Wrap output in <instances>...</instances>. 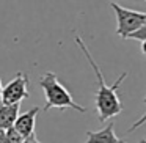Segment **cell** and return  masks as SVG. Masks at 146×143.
Instances as JSON below:
<instances>
[{
    "mask_svg": "<svg viewBox=\"0 0 146 143\" xmlns=\"http://www.w3.org/2000/svg\"><path fill=\"white\" fill-rule=\"evenodd\" d=\"M2 93H3V85H2V80H0V104H2Z\"/></svg>",
    "mask_w": 146,
    "mask_h": 143,
    "instance_id": "14",
    "label": "cell"
},
{
    "mask_svg": "<svg viewBox=\"0 0 146 143\" xmlns=\"http://www.w3.org/2000/svg\"><path fill=\"white\" fill-rule=\"evenodd\" d=\"M115 14H116V33L123 39H127L132 33H135L137 30H140L143 25H146V13L141 11H133L129 8H124L118 3H111Z\"/></svg>",
    "mask_w": 146,
    "mask_h": 143,
    "instance_id": "3",
    "label": "cell"
},
{
    "mask_svg": "<svg viewBox=\"0 0 146 143\" xmlns=\"http://www.w3.org/2000/svg\"><path fill=\"white\" fill-rule=\"evenodd\" d=\"M19 115H21L19 104H13V105L0 104V127L5 130L13 129L17 118H19Z\"/></svg>",
    "mask_w": 146,
    "mask_h": 143,
    "instance_id": "7",
    "label": "cell"
},
{
    "mask_svg": "<svg viewBox=\"0 0 146 143\" xmlns=\"http://www.w3.org/2000/svg\"><path fill=\"white\" fill-rule=\"evenodd\" d=\"M39 85H41L42 91L46 96V105L44 112L50 110V108H58V110H64V108H72L76 112L85 113L86 108L79 105L71 93L63 86V83L58 80V77L54 72H46L39 79Z\"/></svg>",
    "mask_w": 146,
    "mask_h": 143,
    "instance_id": "2",
    "label": "cell"
},
{
    "mask_svg": "<svg viewBox=\"0 0 146 143\" xmlns=\"http://www.w3.org/2000/svg\"><path fill=\"white\" fill-rule=\"evenodd\" d=\"M5 137H7V130L0 127V143H3V142H5Z\"/></svg>",
    "mask_w": 146,
    "mask_h": 143,
    "instance_id": "12",
    "label": "cell"
},
{
    "mask_svg": "<svg viewBox=\"0 0 146 143\" xmlns=\"http://www.w3.org/2000/svg\"><path fill=\"white\" fill-rule=\"evenodd\" d=\"M145 123H146V113H145V115H143V116H140V118H138V120H137V121H135V123H133V124H132V126H130V127H129V129H127V132H126V134H130V132H132V130H135V129H138V127H140V126H141V124H145Z\"/></svg>",
    "mask_w": 146,
    "mask_h": 143,
    "instance_id": "10",
    "label": "cell"
},
{
    "mask_svg": "<svg viewBox=\"0 0 146 143\" xmlns=\"http://www.w3.org/2000/svg\"><path fill=\"white\" fill-rule=\"evenodd\" d=\"M29 96H30V93H29V76H27L25 72H17L16 77L3 86L2 104H5V105L19 104L21 101L27 99Z\"/></svg>",
    "mask_w": 146,
    "mask_h": 143,
    "instance_id": "4",
    "label": "cell"
},
{
    "mask_svg": "<svg viewBox=\"0 0 146 143\" xmlns=\"http://www.w3.org/2000/svg\"><path fill=\"white\" fill-rule=\"evenodd\" d=\"M129 38H133V39H138V41H146V25H143L140 30H137L135 33H132V35L129 36Z\"/></svg>",
    "mask_w": 146,
    "mask_h": 143,
    "instance_id": "9",
    "label": "cell"
},
{
    "mask_svg": "<svg viewBox=\"0 0 146 143\" xmlns=\"http://www.w3.org/2000/svg\"><path fill=\"white\" fill-rule=\"evenodd\" d=\"M24 142H25V138H24V137L21 135L14 127L7 130V137H5L3 143H24Z\"/></svg>",
    "mask_w": 146,
    "mask_h": 143,
    "instance_id": "8",
    "label": "cell"
},
{
    "mask_svg": "<svg viewBox=\"0 0 146 143\" xmlns=\"http://www.w3.org/2000/svg\"><path fill=\"white\" fill-rule=\"evenodd\" d=\"M76 43H77V46H79V49L83 52L85 58L88 60L90 66L93 68V72H94L96 80H98V83H99V88H98L96 96H94V102H96V112H98L99 121L104 123V121L108 120V118L119 115L121 112H123V108H124L123 104H121V99L118 98L116 91H118V88H119V85L124 82V79L127 77V71H124V72L118 77L116 82H115L113 85H107V83H105V79H104V74H102L101 68H99V65L94 61L91 52L88 51L86 44L82 41L80 36H76Z\"/></svg>",
    "mask_w": 146,
    "mask_h": 143,
    "instance_id": "1",
    "label": "cell"
},
{
    "mask_svg": "<svg viewBox=\"0 0 146 143\" xmlns=\"http://www.w3.org/2000/svg\"><path fill=\"white\" fill-rule=\"evenodd\" d=\"M38 113H39V107L30 108L25 113H21L17 121H16V124H14V129L25 140L35 135V121H36V115Z\"/></svg>",
    "mask_w": 146,
    "mask_h": 143,
    "instance_id": "5",
    "label": "cell"
},
{
    "mask_svg": "<svg viewBox=\"0 0 146 143\" xmlns=\"http://www.w3.org/2000/svg\"><path fill=\"white\" fill-rule=\"evenodd\" d=\"M143 102H145V104H146V98H145V99H143Z\"/></svg>",
    "mask_w": 146,
    "mask_h": 143,
    "instance_id": "16",
    "label": "cell"
},
{
    "mask_svg": "<svg viewBox=\"0 0 146 143\" xmlns=\"http://www.w3.org/2000/svg\"><path fill=\"white\" fill-rule=\"evenodd\" d=\"M115 123H110L107 127L101 130H86V142L85 143H126L119 137L115 135Z\"/></svg>",
    "mask_w": 146,
    "mask_h": 143,
    "instance_id": "6",
    "label": "cell"
},
{
    "mask_svg": "<svg viewBox=\"0 0 146 143\" xmlns=\"http://www.w3.org/2000/svg\"><path fill=\"white\" fill-rule=\"evenodd\" d=\"M140 49H141V52L146 55V41H143V43H141V46H140Z\"/></svg>",
    "mask_w": 146,
    "mask_h": 143,
    "instance_id": "13",
    "label": "cell"
},
{
    "mask_svg": "<svg viewBox=\"0 0 146 143\" xmlns=\"http://www.w3.org/2000/svg\"><path fill=\"white\" fill-rule=\"evenodd\" d=\"M140 143H146V138H143V140H141V142H140Z\"/></svg>",
    "mask_w": 146,
    "mask_h": 143,
    "instance_id": "15",
    "label": "cell"
},
{
    "mask_svg": "<svg viewBox=\"0 0 146 143\" xmlns=\"http://www.w3.org/2000/svg\"><path fill=\"white\" fill-rule=\"evenodd\" d=\"M24 143H41V142H39V140L36 138V135H33V137H30V138H27Z\"/></svg>",
    "mask_w": 146,
    "mask_h": 143,
    "instance_id": "11",
    "label": "cell"
}]
</instances>
